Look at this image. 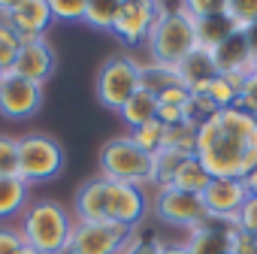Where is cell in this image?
Listing matches in <instances>:
<instances>
[{
  "label": "cell",
  "instance_id": "cell-1",
  "mask_svg": "<svg viewBox=\"0 0 257 254\" xmlns=\"http://www.w3.org/2000/svg\"><path fill=\"white\" fill-rule=\"evenodd\" d=\"M194 158L212 179H245L257 167V118L230 106L200 121Z\"/></svg>",
  "mask_w": 257,
  "mask_h": 254
},
{
  "label": "cell",
  "instance_id": "cell-2",
  "mask_svg": "<svg viewBox=\"0 0 257 254\" xmlns=\"http://www.w3.org/2000/svg\"><path fill=\"white\" fill-rule=\"evenodd\" d=\"M76 218L58 203V200H34L25 209V221H22V236L31 248H37L40 254H64L70 245V233H73Z\"/></svg>",
  "mask_w": 257,
  "mask_h": 254
},
{
  "label": "cell",
  "instance_id": "cell-3",
  "mask_svg": "<svg viewBox=\"0 0 257 254\" xmlns=\"http://www.w3.org/2000/svg\"><path fill=\"white\" fill-rule=\"evenodd\" d=\"M149 52H152V61L155 64H164V67H179L194 49H200L197 43V31H194V19L176 7V10H161L149 40H146Z\"/></svg>",
  "mask_w": 257,
  "mask_h": 254
},
{
  "label": "cell",
  "instance_id": "cell-4",
  "mask_svg": "<svg viewBox=\"0 0 257 254\" xmlns=\"http://www.w3.org/2000/svg\"><path fill=\"white\" fill-rule=\"evenodd\" d=\"M100 176L109 182H124V185H155V155L140 149L131 137H112L100 149Z\"/></svg>",
  "mask_w": 257,
  "mask_h": 254
},
{
  "label": "cell",
  "instance_id": "cell-5",
  "mask_svg": "<svg viewBox=\"0 0 257 254\" xmlns=\"http://www.w3.org/2000/svg\"><path fill=\"white\" fill-rule=\"evenodd\" d=\"M61 170H64V149L55 137L49 134L19 137V176L28 185L58 179Z\"/></svg>",
  "mask_w": 257,
  "mask_h": 254
},
{
  "label": "cell",
  "instance_id": "cell-6",
  "mask_svg": "<svg viewBox=\"0 0 257 254\" xmlns=\"http://www.w3.org/2000/svg\"><path fill=\"white\" fill-rule=\"evenodd\" d=\"M140 91V61H134L131 55H112L100 73H97V100L112 109L121 112V106Z\"/></svg>",
  "mask_w": 257,
  "mask_h": 254
},
{
  "label": "cell",
  "instance_id": "cell-7",
  "mask_svg": "<svg viewBox=\"0 0 257 254\" xmlns=\"http://www.w3.org/2000/svg\"><path fill=\"white\" fill-rule=\"evenodd\" d=\"M134 230L112 221H76L64 254H121Z\"/></svg>",
  "mask_w": 257,
  "mask_h": 254
},
{
  "label": "cell",
  "instance_id": "cell-8",
  "mask_svg": "<svg viewBox=\"0 0 257 254\" xmlns=\"http://www.w3.org/2000/svg\"><path fill=\"white\" fill-rule=\"evenodd\" d=\"M155 215L164 224L185 227V230H194L209 218L200 194H185V191H176L170 185L155 191Z\"/></svg>",
  "mask_w": 257,
  "mask_h": 254
},
{
  "label": "cell",
  "instance_id": "cell-9",
  "mask_svg": "<svg viewBox=\"0 0 257 254\" xmlns=\"http://www.w3.org/2000/svg\"><path fill=\"white\" fill-rule=\"evenodd\" d=\"M161 10L164 4H155V0H124L112 22V34L127 46H140L149 40Z\"/></svg>",
  "mask_w": 257,
  "mask_h": 254
},
{
  "label": "cell",
  "instance_id": "cell-10",
  "mask_svg": "<svg viewBox=\"0 0 257 254\" xmlns=\"http://www.w3.org/2000/svg\"><path fill=\"white\" fill-rule=\"evenodd\" d=\"M43 106V85L28 82L16 73H0V115L10 121H22L37 115Z\"/></svg>",
  "mask_w": 257,
  "mask_h": 254
},
{
  "label": "cell",
  "instance_id": "cell-11",
  "mask_svg": "<svg viewBox=\"0 0 257 254\" xmlns=\"http://www.w3.org/2000/svg\"><path fill=\"white\" fill-rule=\"evenodd\" d=\"M143 218H146V194H143V188L124 185V182H109L106 185V221L121 224L127 230H137Z\"/></svg>",
  "mask_w": 257,
  "mask_h": 254
},
{
  "label": "cell",
  "instance_id": "cell-12",
  "mask_svg": "<svg viewBox=\"0 0 257 254\" xmlns=\"http://www.w3.org/2000/svg\"><path fill=\"white\" fill-rule=\"evenodd\" d=\"M239 233L236 218H206L200 227L191 230V239L185 242L191 254H233V239Z\"/></svg>",
  "mask_w": 257,
  "mask_h": 254
},
{
  "label": "cell",
  "instance_id": "cell-13",
  "mask_svg": "<svg viewBox=\"0 0 257 254\" xmlns=\"http://www.w3.org/2000/svg\"><path fill=\"white\" fill-rule=\"evenodd\" d=\"M4 22L22 37V43H28V40H43L55 19L49 13V0H16V4H10Z\"/></svg>",
  "mask_w": 257,
  "mask_h": 254
},
{
  "label": "cell",
  "instance_id": "cell-14",
  "mask_svg": "<svg viewBox=\"0 0 257 254\" xmlns=\"http://www.w3.org/2000/svg\"><path fill=\"white\" fill-rule=\"evenodd\" d=\"M200 197L212 218H239V209L251 194L242 179H212Z\"/></svg>",
  "mask_w": 257,
  "mask_h": 254
},
{
  "label": "cell",
  "instance_id": "cell-15",
  "mask_svg": "<svg viewBox=\"0 0 257 254\" xmlns=\"http://www.w3.org/2000/svg\"><path fill=\"white\" fill-rule=\"evenodd\" d=\"M10 73L22 76V79H28V82H37V85H46L49 76L55 73V49L49 46V40L43 37V40H28V43H22L19 58H16V64H13Z\"/></svg>",
  "mask_w": 257,
  "mask_h": 254
},
{
  "label": "cell",
  "instance_id": "cell-16",
  "mask_svg": "<svg viewBox=\"0 0 257 254\" xmlns=\"http://www.w3.org/2000/svg\"><path fill=\"white\" fill-rule=\"evenodd\" d=\"M215 67L221 76H251L254 73V52L245 40V34H233L230 40H224L215 52Z\"/></svg>",
  "mask_w": 257,
  "mask_h": 254
},
{
  "label": "cell",
  "instance_id": "cell-17",
  "mask_svg": "<svg viewBox=\"0 0 257 254\" xmlns=\"http://www.w3.org/2000/svg\"><path fill=\"white\" fill-rule=\"evenodd\" d=\"M176 76H179V85H185L191 94L194 91H203L215 76H218V67H215V58L209 49H194L179 67H176Z\"/></svg>",
  "mask_w": 257,
  "mask_h": 254
},
{
  "label": "cell",
  "instance_id": "cell-18",
  "mask_svg": "<svg viewBox=\"0 0 257 254\" xmlns=\"http://www.w3.org/2000/svg\"><path fill=\"white\" fill-rule=\"evenodd\" d=\"M106 179L94 176L79 185L76 200H73V215L76 221H106Z\"/></svg>",
  "mask_w": 257,
  "mask_h": 254
},
{
  "label": "cell",
  "instance_id": "cell-19",
  "mask_svg": "<svg viewBox=\"0 0 257 254\" xmlns=\"http://www.w3.org/2000/svg\"><path fill=\"white\" fill-rule=\"evenodd\" d=\"M194 31H197L200 49H209V52H215V49H218L224 40H230L233 34H242V31L233 25V19H230L227 13L212 16V19H203V22H194Z\"/></svg>",
  "mask_w": 257,
  "mask_h": 254
},
{
  "label": "cell",
  "instance_id": "cell-20",
  "mask_svg": "<svg viewBox=\"0 0 257 254\" xmlns=\"http://www.w3.org/2000/svg\"><path fill=\"white\" fill-rule=\"evenodd\" d=\"M31 185L22 176H0V218H13L28 209Z\"/></svg>",
  "mask_w": 257,
  "mask_h": 254
},
{
  "label": "cell",
  "instance_id": "cell-21",
  "mask_svg": "<svg viewBox=\"0 0 257 254\" xmlns=\"http://www.w3.org/2000/svg\"><path fill=\"white\" fill-rule=\"evenodd\" d=\"M118 115H121V121L131 127V131H134V127H140V124H146V121H155V115H158V97L140 88L131 100L121 106Z\"/></svg>",
  "mask_w": 257,
  "mask_h": 254
},
{
  "label": "cell",
  "instance_id": "cell-22",
  "mask_svg": "<svg viewBox=\"0 0 257 254\" xmlns=\"http://www.w3.org/2000/svg\"><path fill=\"white\" fill-rule=\"evenodd\" d=\"M209 182H212V176L206 173V167H203L197 158H188V161L179 167V173L173 176L170 188H176V191H185V194H203Z\"/></svg>",
  "mask_w": 257,
  "mask_h": 254
},
{
  "label": "cell",
  "instance_id": "cell-23",
  "mask_svg": "<svg viewBox=\"0 0 257 254\" xmlns=\"http://www.w3.org/2000/svg\"><path fill=\"white\" fill-rule=\"evenodd\" d=\"M179 85V76H176V67H164V64H140V88L149 91V94H164L167 88Z\"/></svg>",
  "mask_w": 257,
  "mask_h": 254
},
{
  "label": "cell",
  "instance_id": "cell-24",
  "mask_svg": "<svg viewBox=\"0 0 257 254\" xmlns=\"http://www.w3.org/2000/svg\"><path fill=\"white\" fill-rule=\"evenodd\" d=\"M197 121H185V124H176V127H164V146L161 149H176L188 158H194L197 152Z\"/></svg>",
  "mask_w": 257,
  "mask_h": 254
},
{
  "label": "cell",
  "instance_id": "cell-25",
  "mask_svg": "<svg viewBox=\"0 0 257 254\" xmlns=\"http://www.w3.org/2000/svg\"><path fill=\"white\" fill-rule=\"evenodd\" d=\"M118 7H121L118 0H88L82 22L88 28H97V31H112V22L118 16Z\"/></svg>",
  "mask_w": 257,
  "mask_h": 254
},
{
  "label": "cell",
  "instance_id": "cell-26",
  "mask_svg": "<svg viewBox=\"0 0 257 254\" xmlns=\"http://www.w3.org/2000/svg\"><path fill=\"white\" fill-rule=\"evenodd\" d=\"M185 161H188V155H182L176 149H158L155 152V188H167Z\"/></svg>",
  "mask_w": 257,
  "mask_h": 254
},
{
  "label": "cell",
  "instance_id": "cell-27",
  "mask_svg": "<svg viewBox=\"0 0 257 254\" xmlns=\"http://www.w3.org/2000/svg\"><path fill=\"white\" fill-rule=\"evenodd\" d=\"M19 49H22V37L0 19V73H10L16 58H19Z\"/></svg>",
  "mask_w": 257,
  "mask_h": 254
},
{
  "label": "cell",
  "instance_id": "cell-28",
  "mask_svg": "<svg viewBox=\"0 0 257 254\" xmlns=\"http://www.w3.org/2000/svg\"><path fill=\"white\" fill-rule=\"evenodd\" d=\"M127 137H131L140 149H146V152H158L161 146H164V124L155 118V121H146V124H140V127H134V131L131 134H127Z\"/></svg>",
  "mask_w": 257,
  "mask_h": 254
},
{
  "label": "cell",
  "instance_id": "cell-29",
  "mask_svg": "<svg viewBox=\"0 0 257 254\" xmlns=\"http://www.w3.org/2000/svg\"><path fill=\"white\" fill-rule=\"evenodd\" d=\"M203 91H206V94H209V100L218 106V112H221V109H230V106H236V97H239L236 85H233L227 76H221V73H218V76H215V79H212V82H209Z\"/></svg>",
  "mask_w": 257,
  "mask_h": 254
},
{
  "label": "cell",
  "instance_id": "cell-30",
  "mask_svg": "<svg viewBox=\"0 0 257 254\" xmlns=\"http://www.w3.org/2000/svg\"><path fill=\"white\" fill-rule=\"evenodd\" d=\"M227 16H230L233 25L245 34V31L257 22V0H227Z\"/></svg>",
  "mask_w": 257,
  "mask_h": 254
},
{
  "label": "cell",
  "instance_id": "cell-31",
  "mask_svg": "<svg viewBox=\"0 0 257 254\" xmlns=\"http://www.w3.org/2000/svg\"><path fill=\"white\" fill-rule=\"evenodd\" d=\"M0 176H19V137L0 134Z\"/></svg>",
  "mask_w": 257,
  "mask_h": 254
},
{
  "label": "cell",
  "instance_id": "cell-32",
  "mask_svg": "<svg viewBox=\"0 0 257 254\" xmlns=\"http://www.w3.org/2000/svg\"><path fill=\"white\" fill-rule=\"evenodd\" d=\"M182 10H185L194 22H203V19H212V16L227 13V0H185Z\"/></svg>",
  "mask_w": 257,
  "mask_h": 254
},
{
  "label": "cell",
  "instance_id": "cell-33",
  "mask_svg": "<svg viewBox=\"0 0 257 254\" xmlns=\"http://www.w3.org/2000/svg\"><path fill=\"white\" fill-rule=\"evenodd\" d=\"M88 0H49V13L55 22H82Z\"/></svg>",
  "mask_w": 257,
  "mask_h": 254
},
{
  "label": "cell",
  "instance_id": "cell-34",
  "mask_svg": "<svg viewBox=\"0 0 257 254\" xmlns=\"http://www.w3.org/2000/svg\"><path fill=\"white\" fill-rule=\"evenodd\" d=\"M236 109H242V112H248V115L257 118V73H251V76L242 82L239 97H236Z\"/></svg>",
  "mask_w": 257,
  "mask_h": 254
},
{
  "label": "cell",
  "instance_id": "cell-35",
  "mask_svg": "<svg viewBox=\"0 0 257 254\" xmlns=\"http://www.w3.org/2000/svg\"><path fill=\"white\" fill-rule=\"evenodd\" d=\"M161 239H143L137 230L131 233V239L124 242V248H121V254H161Z\"/></svg>",
  "mask_w": 257,
  "mask_h": 254
},
{
  "label": "cell",
  "instance_id": "cell-36",
  "mask_svg": "<svg viewBox=\"0 0 257 254\" xmlns=\"http://www.w3.org/2000/svg\"><path fill=\"white\" fill-rule=\"evenodd\" d=\"M236 224H239V230H242V233H248V236H254V239H257V197H248V200L242 203Z\"/></svg>",
  "mask_w": 257,
  "mask_h": 254
},
{
  "label": "cell",
  "instance_id": "cell-37",
  "mask_svg": "<svg viewBox=\"0 0 257 254\" xmlns=\"http://www.w3.org/2000/svg\"><path fill=\"white\" fill-rule=\"evenodd\" d=\"M28 242H25V236H22V230L19 227H0V254H19L22 248H25Z\"/></svg>",
  "mask_w": 257,
  "mask_h": 254
},
{
  "label": "cell",
  "instance_id": "cell-38",
  "mask_svg": "<svg viewBox=\"0 0 257 254\" xmlns=\"http://www.w3.org/2000/svg\"><path fill=\"white\" fill-rule=\"evenodd\" d=\"M188 100H191V91L185 88V85H173V88H167L164 94H158V103H164V106H188Z\"/></svg>",
  "mask_w": 257,
  "mask_h": 254
},
{
  "label": "cell",
  "instance_id": "cell-39",
  "mask_svg": "<svg viewBox=\"0 0 257 254\" xmlns=\"http://www.w3.org/2000/svg\"><path fill=\"white\" fill-rule=\"evenodd\" d=\"M242 182H245L248 194H251V197H257V167H254V170H251V173H248V176H245Z\"/></svg>",
  "mask_w": 257,
  "mask_h": 254
},
{
  "label": "cell",
  "instance_id": "cell-40",
  "mask_svg": "<svg viewBox=\"0 0 257 254\" xmlns=\"http://www.w3.org/2000/svg\"><path fill=\"white\" fill-rule=\"evenodd\" d=\"M161 254H191V251H188L185 242H182V245H167V242H164V245H161Z\"/></svg>",
  "mask_w": 257,
  "mask_h": 254
},
{
  "label": "cell",
  "instance_id": "cell-41",
  "mask_svg": "<svg viewBox=\"0 0 257 254\" xmlns=\"http://www.w3.org/2000/svg\"><path fill=\"white\" fill-rule=\"evenodd\" d=\"M245 40H248V46H251V52L257 55V22H254V25H251V28L245 31Z\"/></svg>",
  "mask_w": 257,
  "mask_h": 254
},
{
  "label": "cell",
  "instance_id": "cell-42",
  "mask_svg": "<svg viewBox=\"0 0 257 254\" xmlns=\"http://www.w3.org/2000/svg\"><path fill=\"white\" fill-rule=\"evenodd\" d=\"M19 254H40V251H37V248H31V245H25V248H22Z\"/></svg>",
  "mask_w": 257,
  "mask_h": 254
},
{
  "label": "cell",
  "instance_id": "cell-43",
  "mask_svg": "<svg viewBox=\"0 0 257 254\" xmlns=\"http://www.w3.org/2000/svg\"><path fill=\"white\" fill-rule=\"evenodd\" d=\"M254 73H257V55H254Z\"/></svg>",
  "mask_w": 257,
  "mask_h": 254
}]
</instances>
